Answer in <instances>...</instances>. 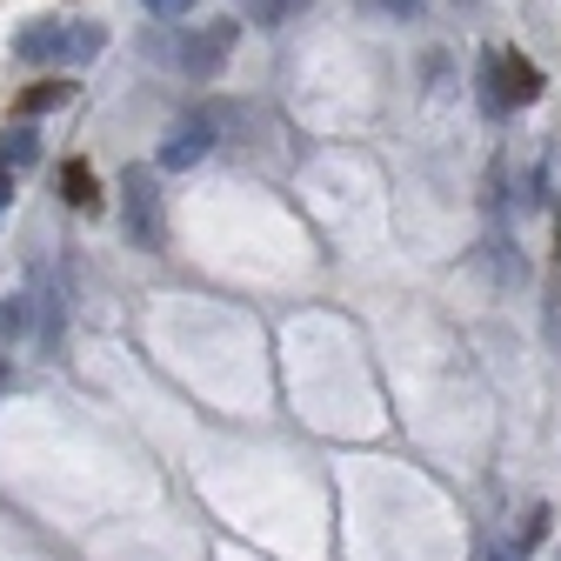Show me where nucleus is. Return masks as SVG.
Returning a JSON list of instances; mask_svg holds the SVG:
<instances>
[{"label": "nucleus", "mask_w": 561, "mask_h": 561, "mask_svg": "<svg viewBox=\"0 0 561 561\" xmlns=\"http://www.w3.org/2000/svg\"><path fill=\"white\" fill-rule=\"evenodd\" d=\"M121 221L140 254H168V207L148 168H121Z\"/></svg>", "instance_id": "obj_1"}, {"label": "nucleus", "mask_w": 561, "mask_h": 561, "mask_svg": "<svg viewBox=\"0 0 561 561\" xmlns=\"http://www.w3.org/2000/svg\"><path fill=\"white\" fill-rule=\"evenodd\" d=\"M221 127H228V114H221V107H201V114L174 121V127H168V140H161V168H168V174H187V168H201L207 154H215Z\"/></svg>", "instance_id": "obj_2"}, {"label": "nucleus", "mask_w": 561, "mask_h": 561, "mask_svg": "<svg viewBox=\"0 0 561 561\" xmlns=\"http://www.w3.org/2000/svg\"><path fill=\"white\" fill-rule=\"evenodd\" d=\"M234 41H241V27H234V21H207V27H194V34L174 47L181 75H194V81H215L221 67H228V54H234Z\"/></svg>", "instance_id": "obj_3"}, {"label": "nucleus", "mask_w": 561, "mask_h": 561, "mask_svg": "<svg viewBox=\"0 0 561 561\" xmlns=\"http://www.w3.org/2000/svg\"><path fill=\"white\" fill-rule=\"evenodd\" d=\"M495 81H502V101H508V107L541 101V67H535L522 47H502V54H495Z\"/></svg>", "instance_id": "obj_4"}, {"label": "nucleus", "mask_w": 561, "mask_h": 561, "mask_svg": "<svg viewBox=\"0 0 561 561\" xmlns=\"http://www.w3.org/2000/svg\"><path fill=\"white\" fill-rule=\"evenodd\" d=\"M34 314H41V355H60V328H67L60 280H41V288H34Z\"/></svg>", "instance_id": "obj_5"}, {"label": "nucleus", "mask_w": 561, "mask_h": 561, "mask_svg": "<svg viewBox=\"0 0 561 561\" xmlns=\"http://www.w3.org/2000/svg\"><path fill=\"white\" fill-rule=\"evenodd\" d=\"M60 47H67V27H60L54 14H41V21H27V27L14 34V54H21V60H60Z\"/></svg>", "instance_id": "obj_6"}, {"label": "nucleus", "mask_w": 561, "mask_h": 561, "mask_svg": "<svg viewBox=\"0 0 561 561\" xmlns=\"http://www.w3.org/2000/svg\"><path fill=\"white\" fill-rule=\"evenodd\" d=\"M60 201L81 207V215H101V181H94L88 161H67V168H60Z\"/></svg>", "instance_id": "obj_7"}, {"label": "nucleus", "mask_w": 561, "mask_h": 561, "mask_svg": "<svg viewBox=\"0 0 561 561\" xmlns=\"http://www.w3.org/2000/svg\"><path fill=\"white\" fill-rule=\"evenodd\" d=\"M0 161H8V168H34V161H41V127H27V121L14 114L8 134H0Z\"/></svg>", "instance_id": "obj_8"}, {"label": "nucleus", "mask_w": 561, "mask_h": 561, "mask_svg": "<svg viewBox=\"0 0 561 561\" xmlns=\"http://www.w3.org/2000/svg\"><path fill=\"white\" fill-rule=\"evenodd\" d=\"M67 94H75V88H67V81H34V88H27V94L14 101V114H21V121H34V114H47V107H60Z\"/></svg>", "instance_id": "obj_9"}, {"label": "nucleus", "mask_w": 561, "mask_h": 561, "mask_svg": "<svg viewBox=\"0 0 561 561\" xmlns=\"http://www.w3.org/2000/svg\"><path fill=\"white\" fill-rule=\"evenodd\" d=\"M101 47H107V27L81 21V27H67V47H60V60H94Z\"/></svg>", "instance_id": "obj_10"}, {"label": "nucleus", "mask_w": 561, "mask_h": 561, "mask_svg": "<svg viewBox=\"0 0 561 561\" xmlns=\"http://www.w3.org/2000/svg\"><path fill=\"white\" fill-rule=\"evenodd\" d=\"M241 8H248L254 21H288L295 8H308V0H241Z\"/></svg>", "instance_id": "obj_11"}, {"label": "nucleus", "mask_w": 561, "mask_h": 561, "mask_svg": "<svg viewBox=\"0 0 561 561\" xmlns=\"http://www.w3.org/2000/svg\"><path fill=\"white\" fill-rule=\"evenodd\" d=\"M541 535H548V508H535V515H528V528H522V541H515V554H528V548H535Z\"/></svg>", "instance_id": "obj_12"}, {"label": "nucleus", "mask_w": 561, "mask_h": 561, "mask_svg": "<svg viewBox=\"0 0 561 561\" xmlns=\"http://www.w3.org/2000/svg\"><path fill=\"white\" fill-rule=\"evenodd\" d=\"M187 8H194V0H148L154 21H174V14H187Z\"/></svg>", "instance_id": "obj_13"}, {"label": "nucleus", "mask_w": 561, "mask_h": 561, "mask_svg": "<svg viewBox=\"0 0 561 561\" xmlns=\"http://www.w3.org/2000/svg\"><path fill=\"white\" fill-rule=\"evenodd\" d=\"M381 14H394V21H408V14H421V0H375Z\"/></svg>", "instance_id": "obj_14"}, {"label": "nucleus", "mask_w": 561, "mask_h": 561, "mask_svg": "<svg viewBox=\"0 0 561 561\" xmlns=\"http://www.w3.org/2000/svg\"><path fill=\"white\" fill-rule=\"evenodd\" d=\"M14 207V181H8V161H0V215Z\"/></svg>", "instance_id": "obj_15"}]
</instances>
